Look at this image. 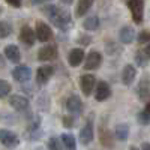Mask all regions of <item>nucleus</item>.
Instances as JSON below:
<instances>
[{"label": "nucleus", "mask_w": 150, "mask_h": 150, "mask_svg": "<svg viewBox=\"0 0 150 150\" xmlns=\"http://www.w3.org/2000/svg\"><path fill=\"white\" fill-rule=\"evenodd\" d=\"M65 105H66V110L71 112V114H80V112H83V110H84L83 101L78 96H75V95L66 99Z\"/></svg>", "instance_id": "obj_11"}, {"label": "nucleus", "mask_w": 150, "mask_h": 150, "mask_svg": "<svg viewBox=\"0 0 150 150\" xmlns=\"http://www.w3.org/2000/svg\"><path fill=\"white\" fill-rule=\"evenodd\" d=\"M42 12L50 18V21L57 29L66 32L68 29L72 27V15L68 9H63V8L56 6V5H50V6H44Z\"/></svg>", "instance_id": "obj_1"}, {"label": "nucleus", "mask_w": 150, "mask_h": 150, "mask_svg": "<svg viewBox=\"0 0 150 150\" xmlns=\"http://www.w3.org/2000/svg\"><path fill=\"white\" fill-rule=\"evenodd\" d=\"M93 5V0H78V5H77V11H75V15L77 17H84L89 9Z\"/></svg>", "instance_id": "obj_20"}, {"label": "nucleus", "mask_w": 150, "mask_h": 150, "mask_svg": "<svg viewBox=\"0 0 150 150\" xmlns=\"http://www.w3.org/2000/svg\"><path fill=\"white\" fill-rule=\"evenodd\" d=\"M114 137H116L119 141L128 140V137H129V126H128L126 123H120V125H117V126L114 128Z\"/></svg>", "instance_id": "obj_19"}, {"label": "nucleus", "mask_w": 150, "mask_h": 150, "mask_svg": "<svg viewBox=\"0 0 150 150\" xmlns=\"http://www.w3.org/2000/svg\"><path fill=\"white\" fill-rule=\"evenodd\" d=\"M60 2L63 3V5H68V6H69V5H72V2H74V0H60Z\"/></svg>", "instance_id": "obj_34"}, {"label": "nucleus", "mask_w": 150, "mask_h": 150, "mask_svg": "<svg viewBox=\"0 0 150 150\" xmlns=\"http://www.w3.org/2000/svg\"><path fill=\"white\" fill-rule=\"evenodd\" d=\"M137 95H138V98L143 99V101H147L150 98V89H149V83H147L146 78L143 81H140L138 87H137Z\"/></svg>", "instance_id": "obj_21"}, {"label": "nucleus", "mask_w": 150, "mask_h": 150, "mask_svg": "<svg viewBox=\"0 0 150 150\" xmlns=\"http://www.w3.org/2000/svg\"><path fill=\"white\" fill-rule=\"evenodd\" d=\"M143 51H144V54L150 59V42H149V45H146V48L143 50Z\"/></svg>", "instance_id": "obj_31"}, {"label": "nucleus", "mask_w": 150, "mask_h": 150, "mask_svg": "<svg viewBox=\"0 0 150 150\" xmlns=\"http://www.w3.org/2000/svg\"><path fill=\"white\" fill-rule=\"evenodd\" d=\"M111 96V87L108 83L105 81H99L96 86V90H95V99L99 102H104Z\"/></svg>", "instance_id": "obj_10"}, {"label": "nucleus", "mask_w": 150, "mask_h": 150, "mask_svg": "<svg viewBox=\"0 0 150 150\" xmlns=\"http://www.w3.org/2000/svg\"><path fill=\"white\" fill-rule=\"evenodd\" d=\"M12 77H14V80L18 81V83H26L32 77V71H30L29 66L20 65V66H15L12 69Z\"/></svg>", "instance_id": "obj_9"}, {"label": "nucleus", "mask_w": 150, "mask_h": 150, "mask_svg": "<svg viewBox=\"0 0 150 150\" xmlns=\"http://www.w3.org/2000/svg\"><path fill=\"white\" fill-rule=\"evenodd\" d=\"M11 90H12L11 84L5 80H0V98H6L11 93Z\"/></svg>", "instance_id": "obj_27"}, {"label": "nucleus", "mask_w": 150, "mask_h": 150, "mask_svg": "<svg viewBox=\"0 0 150 150\" xmlns=\"http://www.w3.org/2000/svg\"><path fill=\"white\" fill-rule=\"evenodd\" d=\"M84 59H86V53L83 48H74L68 56V62L71 66H80Z\"/></svg>", "instance_id": "obj_15"}, {"label": "nucleus", "mask_w": 150, "mask_h": 150, "mask_svg": "<svg viewBox=\"0 0 150 150\" xmlns=\"http://www.w3.org/2000/svg\"><path fill=\"white\" fill-rule=\"evenodd\" d=\"M33 5H41V3H45V2H50V0H30Z\"/></svg>", "instance_id": "obj_32"}, {"label": "nucleus", "mask_w": 150, "mask_h": 150, "mask_svg": "<svg viewBox=\"0 0 150 150\" xmlns=\"http://www.w3.org/2000/svg\"><path fill=\"white\" fill-rule=\"evenodd\" d=\"M141 149H144V150H150V144H149V143H143V144H141Z\"/></svg>", "instance_id": "obj_33"}, {"label": "nucleus", "mask_w": 150, "mask_h": 150, "mask_svg": "<svg viewBox=\"0 0 150 150\" xmlns=\"http://www.w3.org/2000/svg\"><path fill=\"white\" fill-rule=\"evenodd\" d=\"M80 141L83 146H89L92 141H93V123L89 120L84 126L83 129L80 131Z\"/></svg>", "instance_id": "obj_13"}, {"label": "nucleus", "mask_w": 150, "mask_h": 150, "mask_svg": "<svg viewBox=\"0 0 150 150\" xmlns=\"http://www.w3.org/2000/svg\"><path fill=\"white\" fill-rule=\"evenodd\" d=\"M60 140L62 143H63V147L65 149H69V150H74L75 147H77V141H75V137L72 134H63L60 137Z\"/></svg>", "instance_id": "obj_23"}, {"label": "nucleus", "mask_w": 150, "mask_h": 150, "mask_svg": "<svg viewBox=\"0 0 150 150\" xmlns=\"http://www.w3.org/2000/svg\"><path fill=\"white\" fill-rule=\"evenodd\" d=\"M137 39H138L140 44H149V42H150V32H149V30H143V32H140Z\"/></svg>", "instance_id": "obj_28"}, {"label": "nucleus", "mask_w": 150, "mask_h": 150, "mask_svg": "<svg viewBox=\"0 0 150 150\" xmlns=\"http://www.w3.org/2000/svg\"><path fill=\"white\" fill-rule=\"evenodd\" d=\"M48 147L50 149H62V144H60V141H59V138H56V137H53V138H50V141H48Z\"/></svg>", "instance_id": "obj_29"}, {"label": "nucleus", "mask_w": 150, "mask_h": 150, "mask_svg": "<svg viewBox=\"0 0 150 150\" xmlns=\"http://www.w3.org/2000/svg\"><path fill=\"white\" fill-rule=\"evenodd\" d=\"M119 39L122 44H131L135 39V30L132 26H125L119 32Z\"/></svg>", "instance_id": "obj_16"}, {"label": "nucleus", "mask_w": 150, "mask_h": 150, "mask_svg": "<svg viewBox=\"0 0 150 150\" xmlns=\"http://www.w3.org/2000/svg\"><path fill=\"white\" fill-rule=\"evenodd\" d=\"M128 8L131 9L134 23L141 24L144 20V0H128Z\"/></svg>", "instance_id": "obj_2"}, {"label": "nucleus", "mask_w": 150, "mask_h": 150, "mask_svg": "<svg viewBox=\"0 0 150 150\" xmlns=\"http://www.w3.org/2000/svg\"><path fill=\"white\" fill-rule=\"evenodd\" d=\"M135 77H137V69H135L134 65H126V66L123 68V72H122V81H123L125 86H131V84L134 83Z\"/></svg>", "instance_id": "obj_17"}, {"label": "nucleus", "mask_w": 150, "mask_h": 150, "mask_svg": "<svg viewBox=\"0 0 150 150\" xmlns=\"http://www.w3.org/2000/svg\"><path fill=\"white\" fill-rule=\"evenodd\" d=\"M101 63H102V56H101V53L90 51L89 56H87L86 60H84V69H86V71H95V69H98L99 66H101Z\"/></svg>", "instance_id": "obj_7"}, {"label": "nucleus", "mask_w": 150, "mask_h": 150, "mask_svg": "<svg viewBox=\"0 0 150 150\" xmlns=\"http://www.w3.org/2000/svg\"><path fill=\"white\" fill-rule=\"evenodd\" d=\"M12 24L9 21H0V39H5V38L11 36L12 33Z\"/></svg>", "instance_id": "obj_24"}, {"label": "nucleus", "mask_w": 150, "mask_h": 150, "mask_svg": "<svg viewBox=\"0 0 150 150\" xmlns=\"http://www.w3.org/2000/svg\"><path fill=\"white\" fill-rule=\"evenodd\" d=\"M6 3L11 5V6H14V8H20L23 5V0H6Z\"/></svg>", "instance_id": "obj_30"}, {"label": "nucleus", "mask_w": 150, "mask_h": 150, "mask_svg": "<svg viewBox=\"0 0 150 150\" xmlns=\"http://www.w3.org/2000/svg\"><path fill=\"white\" fill-rule=\"evenodd\" d=\"M146 110H149V111H150V102L147 104V107H146Z\"/></svg>", "instance_id": "obj_35"}, {"label": "nucleus", "mask_w": 150, "mask_h": 150, "mask_svg": "<svg viewBox=\"0 0 150 150\" xmlns=\"http://www.w3.org/2000/svg\"><path fill=\"white\" fill-rule=\"evenodd\" d=\"M59 54V50L57 45H45L42 47L39 51H38V60L41 62H50V60H54Z\"/></svg>", "instance_id": "obj_6"}, {"label": "nucleus", "mask_w": 150, "mask_h": 150, "mask_svg": "<svg viewBox=\"0 0 150 150\" xmlns=\"http://www.w3.org/2000/svg\"><path fill=\"white\" fill-rule=\"evenodd\" d=\"M9 105L17 111H26L29 108V99L21 95H12L9 98Z\"/></svg>", "instance_id": "obj_14"}, {"label": "nucleus", "mask_w": 150, "mask_h": 150, "mask_svg": "<svg viewBox=\"0 0 150 150\" xmlns=\"http://www.w3.org/2000/svg\"><path fill=\"white\" fill-rule=\"evenodd\" d=\"M0 143L6 147H17L20 144V138L9 129H0Z\"/></svg>", "instance_id": "obj_8"}, {"label": "nucleus", "mask_w": 150, "mask_h": 150, "mask_svg": "<svg viewBox=\"0 0 150 150\" xmlns=\"http://www.w3.org/2000/svg\"><path fill=\"white\" fill-rule=\"evenodd\" d=\"M5 56L12 63H18L21 60V53H20V48L17 45H8L5 48Z\"/></svg>", "instance_id": "obj_18"}, {"label": "nucleus", "mask_w": 150, "mask_h": 150, "mask_svg": "<svg viewBox=\"0 0 150 150\" xmlns=\"http://www.w3.org/2000/svg\"><path fill=\"white\" fill-rule=\"evenodd\" d=\"M99 24H101V21H99L98 17H89V18H86L83 21V27L86 30H89V32H93V30L99 29Z\"/></svg>", "instance_id": "obj_22"}, {"label": "nucleus", "mask_w": 150, "mask_h": 150, "mask_svg": "<svg viewBox=\"0 0 150 150\" xmlns=\"http://www.w3.org/2000/svg\"><path fill=\"white\" fill-rule=\"evenodd\" d=\"M135 62H137V65H138V66L144 68V66H147V63L150 62V59L144 54V51H140V53L135 54Z\"/></svg>", "instance_id": "obj_26"}, {"label": "nucleus", "mask_w": 150, "mask_h": 150, "mask_svg": "<svg viewBox=\"0 0 150 150\" xmlns=\"http://www.w3.org/2000/svg\"><path fill=\"white\" fill-rule=\"evenodd\" d=\"M54 74V68L50 66V65H44L41 68H38V72H36V83L38 86H45L50 78L53 77Z\"/></svg>", "instance_id": "obj_5"}, {"label": "nucleus", "mask_w": 150, "mask_h": 150, "mask_svg": "<svg viewBox=\"0 0 150 150\" xmlns=\"http://www.w3.org/2000/svg\"><path fill=\"white\" fill-rule=\"evenodd\" d=\"M20 41L24 44V45H27V47H32L36 41V33L35 30L30 27V26H23L21 32H20Z\"/></svg>", "instance_id": "obj_12"}, {"label": "nucleus", "mask_w": 150, "mask_h": 150, "mask_svg": "<svg viewBox=\"0 0 150 150\" xmlns=\"http://www.w3.org/2000/svg\"><path fill=\"white\" fill-rule=\"evenodd\" d=\"M35 33H36V39L41 41V42H48V41L53 39V30L44 21H38L36 23Z\"/></svg>", "instance_id": "obj_3"}, {"label": "nucleus", "mask_w": 150, "mask_h": 150, "mask_svg": "<svg viewBox=\"0 0 150 150\" xmlns=\"http://www.w3.org/2000/svg\"><path fill=\"white\" fill-rule=\"evenodd\" d=\"M137 122L140 125H150V111L149 110H143L137 114Z\"/></svg>", "instance_id": "obj_25"}, {"label": "nucleus", "mask_w": 150, "mask_h": 150, "mask_svg": "<svg viewBox=\"0 0 150 150\" xmlns=\"http://www.w3.org/2000/svg\"><path fill=\"white\" fill-rule=\"evenodd\" d=\"M95 84H96V77L93 74H84L80 78V87H81V92L84 96L92 95V92L95 89Z\"/></svg>", "instance_id": "obj_4"}]
</instances>
